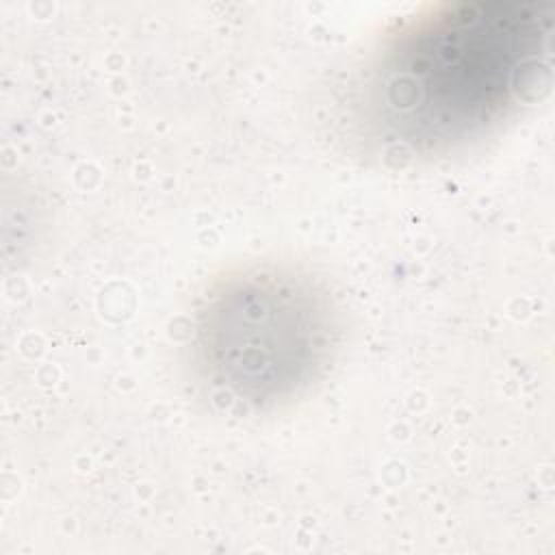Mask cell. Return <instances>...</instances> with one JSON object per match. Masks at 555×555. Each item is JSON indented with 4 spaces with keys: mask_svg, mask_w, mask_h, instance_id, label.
<instances>
[{
    "mask_svg": "<svg viewBox=\"0 0 555 555\" xmlns=\"http://www.w3.org/2000/svg\"><path fill=\"white\" fill-rule=\"evenodd\" d=\"M551 0H455L395 24L356 87L358 126L379 152L440 156L499 128L546 85Z\"/></svg>",
    "mask_w": 555,
    "mask_h": 555,
    "instance_id": "cell-1",
    "label": "cell"
},
{
    "mask_svg": "<svg viewBox=\"0 0 555 555\" xmlns=\"http://www.w3.org/2000/svg\"><path fill=\"white\" fill-rule=\"evenodd\" d=\"M338 321L330 295L286 267H251L219 280L193 321L204 377L230 401L273 408L327 366Z\"/></svg>",
    "mask_w": 555,
    "mask_h": 555,
    "instance_id": "cell-2",
    "label": "cell"
}]
</instances>
